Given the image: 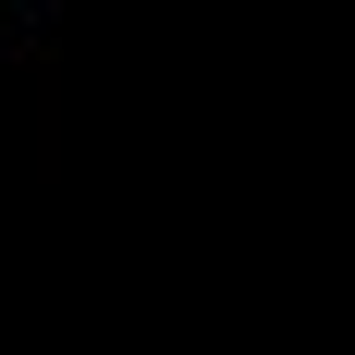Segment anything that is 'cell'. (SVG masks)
Instances as JSON below:
<instances>
[]
</instances>
